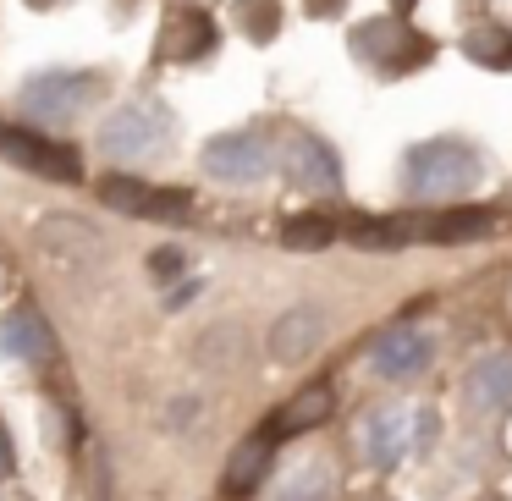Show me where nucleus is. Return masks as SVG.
I'll return each instance as SVG.
<instances>
[{"instance_id": "obj_31", "label": "nucleus", "mask_w": 512, "mask_h": 501, "mask_svg": "<svg viewBox=\"0 0 512 501\" xmlns=\"http://www.w3.org/2000/svg\"><path fill=\"white\" fill-rule=\"evenodd\" d=\"M28 6H50V0H28Z\"/></svg>"}, {"instance_id": "obj_11", "label": "nucleus", "mask_w": 512, "mask_h": 501, "mask_svg": "<svg viewBox=\"0 0 512 501\" xmlns=\"http://www.w3.org/2000/svg\"><path fill=\"white\" fill-rule=\"evenodd\" d=\"M435 358V342L419 331V325H391V331L375 336V347H369V369H375L380 380H413L424 375Z\"/></svg>"}, {"instance_id": "obj_6", "label": "nucleus", "mask_w": 512, "mask_h": 501, "mask_svg": "<svg viewBox=\"0 0 512 501\" xmlns=\"http://www.w3.org/2000/svg\"><path fill=\"white\" fill-rule=\"evenodd\" d=\"M501 226L496 210H479V204H457V210H430V215H402L397 237H419V243H479Z\"/></svg>"}, {"instance_id": "obj_10", "label": "nucleus", "mask_w": 512, "mask_h": 501, "mask_svg": "<svg viewBox=\"0 0 512 501\" xmlns=\"http://www.w3.org/2000/svg\"><path fill=\"white\" fill-rule=\"evenodd\" d=\"M463 402L479 419L512 413V347H490L485 358H474V369L463 375Z\"/></svg>"}, {"instance_id": "obj_14", "label": "nucleus", "mask_w": 512, "mask_h": 501, "mask_svg": "<svg viewBox=\"0 0 512 501\" xmlns=\"http://www.w3.org/2000/svg\"><path fill=\"white\" fill-rule=\"evenodd\" d=\"M39 248L56 254V259H67V265L100 259V237H94L78 215H45V221H39Z\"/></svg>"}, {"instance_id": "obj_26", "label": "nucleus", "mask_w": 512, "mask_h": 501, "mask_svg": "<svg viewBox=\"0 0 512 501\" xmlns=\"http://www.w3.org/2000/svg\"><path fill=\"white\" fill-rule=\"evenodd\" d=\"M193 419H199V397H177L166 413H160V424H166V430H182V424H193Z\"/></svg>"}, {"instance_id": "obj_19", "label": "nucleus", "mask_w": 512, "mask_h": 501, "mask_svg": "<svg viewBox=\"0 0 512 501\" xmlns=\"http://www.w3.org/2000/svg\"><path fill=\"white\" fill-rule=\"evenodd\" d=\"M331 408H336L331 386H309V391H298V397L287 402V413H276L270 430H276V435H303V430H314V424L331 419Z\"/></svg>"}, {"instance_id": "obj_24", "label": "nucleus", "mask_w": 512, "mask_h": 501, "mask_svg": "<svg viewBox=\"0 0 512 501\" xmlns=\"http://www.w3.org/2000/svg\"><path fill=\"white\" fill-rule=\"evenodd\" d=\"M347 237L358 248H397V221H347Z\"/></svg>"}, {"instance_id": "obj_16", "label": "nucleus", "mask_w": 512, "mask_h": 501, "mask_svg": "<svg viewBox=\"0 0 512 501\" xmlns=\"http://www.w3.org/2000/svg\"><path fill=\"white\" fill-rule=\"evenodd\" d=\"M270 435L276 430H265V435H248L243 446L232 452V463H226V490L232 496H248V490H259V479H265V468H270Z\"/></svg>"}, {"instance_id": "obj_15", "label": "nucleus", "mask_w": 512, "mask_h": 501, "mask_svg": "<svg viewBox=\"0 0 512 501\" xmlns=\"http://www.w3.org/2000/svg\"><path fill=\"white\" fill-rule=\"evenodd\" d=\"M402 452H408V424H402V413H369L364 419V457L375 468H397Z\"/></svg>"}, {"instance_id": "obj_23", "label": "nucleus", "mask_w": 512, "mask_h": 501, "mask_svg": "<svg viewBox=\"0 0 512 501\" xmlns=\"http://www.w3.org/2000/svg\"><path fill=\"white\" fill-rule=\"evenodd\" d=\"M237 28H243L254 45H265V39H276V28H281V6L276 0H237Z\"/></svg>"}, {"instance_id": "obj_20", "label": "nucleus", "mask_w": 512, "mask_h": 501, "mask_svg": "<svg viewBox=\"0 0 512 501\" xmlns=\"http://www.w3.org/2000/svg\"><path fill=\"white\" fill-rule=\"evenodd\" d=\"M463 56L474 61V67L512 72V34L507 28H474V34H463Z\"/></svg>"}, {"instance_id": "obj_2", "label": "nucleus", "mask_w": 512, "mask_h": 501, "mask_svg": "<svg viewBox=\"0 0 512 501\" xmlns=\"http://www.w3.org/2000/svg\"><path fill=\"white\" fill-rule=\"evenodd\" d=\"M171 133H177V122H171V111L160 100H127L100 122V149H105V160L144 166V160L166 155Z\"/></svg>"}, {"instance_id": "obj_17", "label": "nucleus", "mask_w": 512, "mask_h": 501, "mask_svg": "<svg viewBox=\"0 0 512 501\" xmlns=\"http://www.w3.org/2000/svg\"><path fill=\"white\" fill-rule=\"evenodd\" d=\"M160 50H166L171 61H199L215 50V23L204 12H182L177 23L166 28V39H160Z\"/></svg>"}, {"instance_id": "obj_1", "label": "nucleus", "mask_w": 512, "mask_h": 501, "mask_svg": "<svg viewBox=\"0 0 512 501\" xmlns=\"http://www.w3.org/2000/svg\"><path fill=\"white\" fill-rule=\"evenodd\" d=\"M402 171H408V193H413V199L446 204V199H463V193L479 188L485 160H479V149L463 144V138H430V144L408 149Z\"/></svg>"}, {"instance_id": "obj_21", "label": "nucleus", "mask_w": 512, "mask_h": 501, "mask_svg": "<svg viewBox=\"0 0 512 501\" xmlns=\"http://www.w3.org/2000/svg\"><path fill=\"white\" fill-rule=\"evenodd\" d=\"M336 237H342V226L331 221V215H292L287 226H281V243L298 248V254H314V248H331Z\"/></svg>"}, {"instance_id": "obj_5", "label": "nucleus", "mask_w": 512, "mask_h": 501, "mask_svg": "<svg viewBox=\"0 0 512 501\" xmlns=\"http://www.w3.org/2000/svg\"><path fill=\"white\" fill-rule=\"evenodd\" d=\"M0 160H12V166L34 171L45 182H78L83 177V160L67 144H56L45 133H28V127H0Z\"/></svg>"}, {"instance_id": "obj_8", "label": "nucleus", "mask_w": 512, "mask_h": 501, "mask_svg": "<svg viewBox=\"0 0 512 501\" xmlns=\"http://www.w3.org/2000/svg\"><path fill=\"white\" fill-rule=\"evenodd\" d=\"M100 199L116 215H138V221H182L193 210V199L182 188H155V182H138V177H105Z\"/></svg>"}, {"instance_id": "obj_18", "label": "nucleus", "mask_w": 512, "mask_h": 501, "mask_svg": "<svg viewBox=\"0 0 512 501\" xmlns=\"http://www.w3.org/2000/svg\"><path fill=\"white\" fill-rule=\"evenodd\" d=\"M336 496V474L325 463H298L287 468V474L276 479V490H270L265 501H331Z\"/></svg>"}, {"instance_id": "obj_12", "label": "nucleus", "mask_w": 512, "mask_h": 501, "mask_svg": "<svg viewBox=\"0 0 512 501\" xmlns=\"http://www.w3.org/2000/svg\"><path fill=\"white\" fill-rule=\"evenodd\" d=\"M320 342H325V309H314V303H298V309L276 314V325L265 336L276 364H303Z\"/></svg>"}, {"instance_id": "obj_29", "label": "nucleus", "mask_w": 512, "mask_h": 501, "mask_svg": "<svg viewBox=\"0 0 512 501\" xmlns=\"http://www.w3.org/2000/svg\"><path fill=\"white\" fill-rule=\"evenodd\" d=\"M413 6H419V0H391V17H408Z\"/></svg>"}, {"instance_id": "obj_28", "label": "nucleus", "mask_w": 512, "mask_h": 501, "mask_svg": "<svg viewBox=\"0 0 512 501\" xmlns=\"http://www.w3.org/2000/svg\"><path fill=\"white\" fill-rule=\"evenodd\" d=\"M12 474V441H6V430H0V479Z\"/></svg>"}, {"instance_id": "obj_30", "label": "nucleus", "mask_w": 512, "mask_h": 501, "mask_svg": "<svg viewBox=\"0 0 512 501\" xmlns=\"http://www.w3.org/2000/svg\"><path fill=\"white\" fill-rule=\"evenodd\" d=\"M0 501H28V496H17V490H0Z\"/></svg>"}, {"instance_id": "obj_32", "label": "nucleus", "mask_w": 512, "mask_h": 501, "mask_svg": "<svg viewBox=\"0 0 512 501\" xmlns=\"http://www.w3.org/2000/svg\"><path fill=\"white\" fill-rule=\"evenodd\" d=\"M375 501H386V496H375Z\"/></svg>"}, {"instance_id": "obj_27", "label": "nucleus", "mask_w": 512, "mask_h": 501, "mask_svg": "<svg viewBox=\"0 0 512 501\" xmlns=\"http://www.w3.org/2000/svg\"><path fill=\"white\" fill-rule=\"evenodd\" d=\"M342 6H347V0H309V12H314V17H336Z\"/></svg>"}, {"instance_id": "obj_13", "label": "nucleus", "mask_w": 512, "mask_h": 501, "mask_svg": "<svg viewBox=\"0 0 512 501\" xmlns=\"http://www.w3.org/2000/svg\"><path fill=\"white\" fill-rule=\"evenodd\" d=\"M50 325H45V314L39 309H12L6 320H0V353L6 358H17V364H45L50 358Z\"/></svg>"}, {"instance_id": "obj_3", "label": "nucleus", "mask_w": 512, "mask_h": 501, "mask_svg": "<svg viewBox=\"0 0 512 501\" xmlns=\"http://www.w3.org/2000/svg\"><path fill=\"white\" fill-rule=\"evenodd\" d=\"M353 56L364 61V67H375V72H413V67H424V61L435 56V45L424 34H408L402 28V17H375V23H358L353 28Z\"/></svg>"}, {"instance_id": "obj_4", "label": "nucleus", "mask_w": 512, "mask_h": 501, "mask_svg": "<svg viewBox=\"0 0 512 501\" xmlns=\"http://www.w3.org/2000/svg\"><path fill=\"white\" fill-rule=\"evenodd\" d=\"M94 94H100V78H94V72H45V78L23 83V111H28V122H39V127H67L89 111Z\"/></svg>"}, {"instance_id": "obj_9", "label": "nucleus", "mask_w": 512, "mask_h": 501, "mask_svg": "<svg viewBox=\"0 0 512 501\" xmlns=\"http://www.w3.org/2000/svg\"><path fill=\"white\" fill-rule=\"evenodd\" d=\"M281 171H287V182L303 188V193H336L342 188V160H336V149L325 144V138H314V133H292L287 138Z\"/></svg>"}, {"instance_id": "obj_7", "label": "nucleus", "mask_w": 512, "mask_h": 501, "mask_svg": "<svg viewBox=\"0 0 512 501\" xmlns=\"http://www.w3.org/2000/svg\"><path fill=\"white\" fill-rule=\"evenodd\" d=\"M199 166L210 171L215 182H232V188H248L270 171V144L259 133H221L204 144Z\"/></svg>"}, {"instance_id": "obj_25", "label": "nucleus", "mask_w": 512, "mask_h": 501, "mask_svg": "<svg viewBox=\"0 0 512 501\" xmlns=\"http://www.w3.org/2000/svg\"><path fill=\"white\" fill-rule=\"evenodd\" d=\"M182 265H188L182 248H155V254H149V276H155V281H177Z\"/></svg>"}, {"instance_id": "obj_22", "label": "nucleus", "mask_w": 512, "mask_h": 501, "mask_svg": "<svg viewBox=\"0 0 512 501\" xmlns=\"http://www.w3.org/2000/svg\"><path fill=\"white\" fill-rule=\"evenodd\" d=\"M193 358H199L204 369H232L237 358H243V325H210V331L199 336V347H193Z\"/></svg>"}]
</instances>
